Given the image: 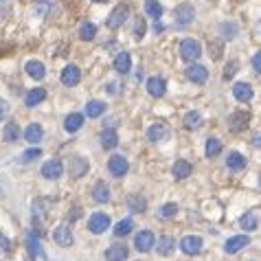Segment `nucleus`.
I'll return each instance as SVG.
<instances>
[{
  "instance_id": "e433bc0d",
  "label": "nucleus",
  "mask_w": 261,
  "mask_h": 261,
  "mask_svg": "<svg viewBox=\"0 0 261 261\" xmlns=\"http://www.w3.org/2000/svg\"><path fill=\"white\" fill-rule=\"evenodd\" d=\"M145 11H147V15H152V18H160L162 4L158 2V0H145Z\"/></svg>"
},
{
  "instance_id": "423d86ee",
  "label": "nucleus",
  "mask_w": 261,
  "mask_h": 261,
  "mask_svg": "<svg viewBox=\"0 0 261 261\" xmlns=\"http://www.w3.org/2000/svg\"><path fill=\"white\" fill-rule=\"evenodd\" d=\"M154 246H156V237H154V233H150V230H141V233L136 235L134 248L138 250V253H150Z\"/></svg>"
},
{
  "instance_id": "6ab92c4d",
  "label": "nucleus",
  "mask_w": 261,
  "mask_h": 261,
  "mask_svg": "<svg viewBox=\"0 0 261 261\" xmlns=\"http://www.w3.org/2000/svg\"><path fill=\"white\" fill-rule=\"evenodd\" d=\"M105 259L107 261H125L127 259V246L123 244H112L105 250Z\"/></svg>"
},
{
  "instance_id": "6e6552de",
  "label": "nucleus",
  "mask_w": 261,
  "mask_h": 261,
  "mask_svg": "<svg viewBox=\"0 0 261 261\" xmlns=\"http://www.w3.org/2000/svg\"><path fill=\"white\" fill-rule=\"evenodd\" d=\"M180 250L184 255H200V250H202V237H198V235H187V237H182Z\"/></svg>"
},
{
  "instance_id": "f8f14e48",
  "label": "nucleus",
  "mask_w": 261,
  "mask_h": 261,
  "mask_svg": "<svg viewBox=\"0 0 261 261\" xmlns=\"http://www.w3.org/2000/svg\"><path fill=\"white\" fill-rule=\"evenodd\" d=\"M73 230H70L68 226H57L53 230V242L57 244V246H73Z\"/></svg>"
},
{
  "instance_id": "39448f33",
  "label": "nucleus",
  "mask_w": 261,
  "mask_h": 261,
  "mask_svg": "<svg viewBox=\"0 0 261 261\" xmlns=\"http://www.w3.org/2000/svg\"><path fill=\"white\" fill-rule=\"evenodd\" d=\"M173 15H176V24H178V27H187V24L196 18V9H193V4L182 2V4H178V7H176Z\"/></svg>"
},
{
  "instance_id": "8fccbe9b",
  "label": "nucleus",
  "mask_w": 261,
  "mask_h": 261,
  "mask_svg": "<svg viewBox=\"0 0 261 261\" xmlns=\"http://www.w3.org/2000/svg\"><path fill=\"white\" fill-rule=\"evenodd\" d=\"M154 31H162V22H160V18H156V22H154Z\"/></svg>"
},
{
  "instance_id": "aec40b11",
  "label": "nucleus",
  "mask_w": 261,
  "mask_h": 261,
  "mask_svg": "<svg viewBox=\"0 0 261 261\" xmlns=\"http://www.w3.org/2000/svg\"><path fill=\"white\" fill-rule=\"evenodd\" d=\"M130 68H132V57H130V53L121 51V53L114 57V70H116V73H121V75H127V73H130Z\"/></svg>"
},
{
  "instance_id": "c03bdc74",
  "label": "nucleus",
  "mask_w": 261,
  "mask_h": 261,
  "mask_svg": "<svg viewBox=\"0 0 261 261\" xmlns=\"http://www.w3.org/2000/svg\"><path fill=\"white\" fill-rule=\"evenodd\" d=\"M237 66H239V64H237L235 59L230 61V64H226V68H224V79H230V77L237 73Z\"/></svg>"
},
{
  "instance_id": "4be33fe9",
  "label": "nucleus",
  "mask_w": 261,
  "mask_h": 261,
  "mask_svg": "<svg viewBox=\"0 0 261 261\" xmlns=\"http://www.w3.org/2000/svg\"><path fill=\"white\" fill-rule=\"evenodd\" d=\"M44 136V130L40 123H29V127L24 130V138H27V143H31V145H35V143H40Z\"/></svg>"
},
{
  "instance_id": "72a5a7b5",
  "label": "nucleus",
  "mask_w": 261,
  "mask_h": 261,
  "mask_svg": "<svg viewBox=\"0 0 261 261\" xmlns=\"http://www.w3.org/2000/svg\"><path fill=\"white\" fill-rule=\"evenodd\" d=\"M27 246H29L31 257H44V250H42V246H40V239L38 237L29 235V237H27Z\"/></svg>"
},
{
  "instance_id": "09e8293b",
  "label": "nucleus",
  "mask_w": 261,
  "mask_h": 261,
  "mask_svg": "<svg viewBox=\"0 0 261 261\" xmlns=\"http://www.w3.org/2000/svg\"><path fill=\"white\" fill-rule=\"evenodd\" d=\"M70 211H73V213H68V219H70V222H75V219L81 215V209H79V207H73Z\"/></svg>"
},
{
  "instance_id": "393cba45",
  "label": "nucleus",
  "mask_w": 261,
  "mask_h": 261,
  "mask_svg": "<svg viewBox=\"0 0 261 261\" xmlns=\"http://www.w3.org/2000/svg\"><path fill=\"white\" fill-rule=\"evenodd\" d=\"M44 99H46V90L44 88H33V90H29L27 95H24V105L35 107L38 104H42Z\"/></svg>"
},
{
  "instance_id": "2eb2a0df",
  "label": "nucleus",
  "mask_w": 261,
  "mask_h": 261,
  "mask_svg": "<svg viewBox=\"0 0 261 261\" xmlns=\"http://www.w3.org/2000/svg\"><path fill=\"white\" fill-rule=\"evenodd\" d=\"M147 138L154 141V143L167 141V138H169V127L165 125V123H154L150 130H147Z\"/></svg>"
},
{
  "instance_id": "864d4df0",
  "label": "nucleus",
  "mask_w": 261,
  "mask_h": 261,
  "mask_svg": "<svg viewBox=\"0 0 261 261\" xmlns=\"http://www.w3.org/2000/svg\"><path fill=\"white\" fill-rule=\"evenodd\" d=\"M259 184H261V178H259Z\"/></svg>"
},
{
  "instance_id": "2f4dec72",
  "label": "nucleus",
  "mask_w": 261,
  "mask_h": 261,
  "mask_svg": "<svg viewBox=\"0 0 261 261\" xmlns=\"http://www.w3.org/2000/svg\"><path fill=\"white\" fill-rule=\"evenodd\" d=\"M239 224H242V228H246V230H257V226H259L257 215H255L253 211L244 213L242 217H239Z\"/></svg>"
},
{
  "instance_id": "49530a36",
  "label": "nucleus",
  "mask_w": 261,
  "mask_h": 261,
  "mask_svg": "<svg viewBox=\"0 0 261 261\" xmlns=\"http://www.w3.org/2000/svg\"><path fill=\"white\" fill-rule=\"evenodd\" d=\"M253 68L261 75V53H255V57H253Z\"/></svg>"
},
{
  "instance_id": "20e7f679",
  "label": "nucleus",
  "mask_w": 261,
  "mask_h": 261,
  "mask_svg": "<svg viewBox=\"0 0 261 261\" xmlns=\"http://www.w3.org/2000/svg\"><path fill=\"white\" fill-rule=\"evenodd\" d=\"M110 228V217L105 213H92L90 219H88V230L95 235H101Z\"/></svg>"
},
{
  "instance_id": "ea45409f",
  "label": "nucleus",
  "mask_w": 261,
  "mask_h": 261,
  "mask_svg": "<svg viewBox=\"0 0 261 261\" xmlns=\"http://www.w3.org/2000/svg\"><path fill=\"white\" fill-rule=\"evenodd\" d=\"M145 31H147L145 20H143V18H138V20H136V24H134V38H136V40H141L143 35H145Z\"/></svg>"
},
{
  "instance_id": "58836bf2",
  "label": "nucleus",
  "mask_w": 261,
  "mask_h": 261,
  "mask_svg": "<svg viewBox=\"0 0 261 261\" xmlns=\"http://www.w3.org/2000/svg\"><path fill=\"white\" fill-rule=\"evenodd\" d=\"M178 213V207L173 202H169V204H162L160 207V217H165V219H169V217H173V215Z\"/></svg>"
},
{
  "instance_id": "f704fd0d",
  "label": "nucleus",
  "mask_w": 261,
  "mask_h": 261,
  "mask_svg": "<svg viewBox=\"0 0 261 261\" xmlns=\"http://www.w3.org/2000/svg\"><path fill=\"white\" fill-rule=\"evenodd\" d=\"M95 35H97V27H95V24H92V22H81V27H79V38L81 40L90 42Z\"/></svg>"
},
{
  "instance_id": "5701e85b",
  "label": "nucleus",
  "mask_w": 261,
  "mask_h": 261,
  "mask_svg": "<svg viewBox=\"0 0 261 261\" xmlns=\"http://www.w3.org/2000/svg\"><path fill=\"white\" fill-rule=\"evenodd\" d=\"M101 145L105 147V150H114L116 145H119V134H116L114 127H107V130L101 132Z\"/></svg>"
},
{
  "instance_id": "c9c22d12",
  "label": "nucleus",
  "mask_w": 261,
  "mask_h": 261,
  "mask_svg": "<svg viewBox=\"0 0 261 261\" xmlns=\"http://www.w3.org/2000/svg\"><path fill=\"white\" fill-rule=\"evenodd\" d=\"M132 228H134L132 219H121V222L114 226V235H116V237H125V235L132 233Z\"/></svg>"
},
{
  "instance_id": "a19ab883",
  "label": "nucleus",
  "mask_w": 261,
  "mask_h": 261,
  "mask_svg": "<svg viewBox=\"0 0 261 261\" xmlns=\"http://www.w3.org/2000/svg\"><path fill=\"white\" fill-rule=\"evenodd\" d=\"M38 156H42V150H40V147H31V150H27V152L22 154V160L24 162H31L33 158H38Z\"/></svg>"
},
{
  "instance_id": "cd10ccee",
  "label": "nucleus",
  "mask_w": 261,
  "mask_h": 261,
  "mask_svg": "<svg viewBox=\"0 0 261 261\" xmlns=\"http://www.w3.org/2000/svg\"><path fill=\"white\" fill-rule=\"evenodd\" d=\"M191 176V162L189 160H176L173 165V178L176 180H184V178Z\"/></svg>"
},
{
  "instance_id": "dca6fc26",
  "label": "nucleus",
  "mask_w": 261,
  "mask_h": 261,
  "mask_svg": "<svg viewBox=\"0 0 261 261\" xmlns=\"http://www.w3.org/2000/svg\"><path fill=\"white\" fill-rule=\"evenodd\" d=\"M92 200H95L97 204H104L110 200V187H107L104 180L95 182V187H92Z\"/></svg>"
},
{
  "instance_id": "ddd939ff",
  "label": "nucleus",
  "mask_w": 261,
  "mask_h": 261,
  "mask_svg": "<svg viewBox=\"0 0 261 261\" xmlns=\"http://www.w3.org/2000/svg\"><path fill=\"white\" fill-rule=\"evenodd\" d=\"M187 77H189V81H193V84H204V81L209 79V70L200 64H191L187 68Z\"/></svg>"
},
{
  "instance_id": "a18cd8bd",
  "label": "nucleus",
  "mask_w": 261,
  "mask_h": 261,
  "mask_svg": "<svg viewBox=\"0 0 261 261\" xmlns=\"http://www.w3.org/2000/svg\"><path fill=\"white\" fill-rule=\"evenodd\" d=\"M0 250H2V253H9V250H11V244H9V239L4 237L2 233H0Z\"/></svg>"
},
{
  "instance_id": "37998d69",
  "label": "nucleus",
  "mask_w": 261,
  "mask_h": 261,
  "mask_svg": "<svg viewBox=\"0 0 261 261\" xmlns=\"http://www.w3.org/2000/svg\"><path fill=\"white\" fill-rule=\"evenodd\" d=\"M209 51L213 53V59H219V55H222V44L211 42V40H209ZM211 53H209V55H211Z\"/></svg>"
},
{
  "instance_id": "f3484780",
  "label": "nucleus",
  "mask_w": 261,
  "mask_h": 261,
  "mask_svg": "<svg viewBox=\"0 0 261 261\" xmlns=\"http://www.w3.org/2000/svg\"><path fill=\"white\" fill-rule=\"evenodd\" d=\"M233 97L237 101H242V104H248V101L253 99V88H250V84H244V81L235 84L233 86Z\"/></svg>"
},
{
  "instance_id": "79ce46f5",
  "label": "nucleus",
  "mask_w": 261,
  "mask_h": 261,
  "mask_svg": "<svg viewBox=\"0 0 261 261\" xmlns=\"http://www.w3.org/2000/svg\"><path fill=\"white\" fill-rule=\"evenodd\" d=\"M222 31L226 33L224 38L233 40V38H235V33H237V24H235V22H224V24H222Z\"/></svg>"
},
{
  "instance_id": "a211bd4d",
  "label": "nucleus",
  "mask_w": 261,
  "mask_h": 261,
  "mask_svg": "<svg viewBox=\"0 0 261 261\" xmlns=\"http://www.w3.org/2000/svg\"><path fill=\"white\" fill-rule=\"evenodd\" d=\"M167 90V84L162 77H150L147 79V92H150L152 97H162Z\"/></svg>"
},
{
  "instance_id": "b1692460",
  "label": "nucleus",
  "mask_w": 261,
  "mask_h": 261,
  "mask_svg": "<svg viewBox=\"0 0 261 261\" xmlns=\"http://www.w3.org/2000/svg\"><path fill=\"white\" fill-rule=\"evenodd\" d=\"M158 255H162V257H169V255L176 250V239L169 237V235H162V237H158Z\"/></svg>"
},
{
  "instance_id": "3c124183",
  "label": "nucleus",
  "mask_w": 261,
  "mask_h": 261,
  "mask_svg": "<svg viewBox=\"0 0 261 261\" xmlns=\"http://www.w3.org/2000/svg\"><path fill=\"white\" fill-rule=\"evenodd\" d=\"M255 147H261V134H255Z\"/></svg>"
},
{
  "instance_id": "de8ad7c7",
  "label": "nucleus",
  "mask_w": 261,
  "mask_h": 261,
  "mask_svg": "<svg viewBox=\"0 0 261 261\" xmlns=\"http://www.w3.org/2000/svg\"><path fill=\"white\" fill-rule=\"evenodd\" d=\"M7 114H9V105H7V101L0 99V121H2Z\"/></svg>"
},
{
  "instance_id": "c85d7f7f",
  "label": "nucleus",
  "mask_w": 261,
  "mask_h": 261,
  "mask_svg": "<svg viewBox=\"0 0 261 261\" xmlns=\"http://www.w3.org/2000/svg\"><path fill=\"white\" fill-rule=\"evenodd\" d=\"M105 112V104L104 101H88L86 104V114H88V119H97V116H101Z\"/></svg>"
},
{
  "instance_id": "4c0bfd02",
  "label": "nucleus",
  "mask_w": 261,
  "mask_h": 261,
  "mask_svg": "<svg viewBox=\"0 0 261 261\" xmlns=\"http://www.w3.org/2000/svg\"><path fill=\"white\" fill-rule=\"evenodd\" d=\"M200 123H202V116H200L198 112H189V114L184 116V127H187V130H196V127H200Z\"/></svg>"
},
{
  "instance_id": "9d476101",
  "label": "nucleus",
  "mask_w": 261,
  "mask_h": 261,
  "mask_svg": "<svg viewBox=\"0 0 261 261\" xmlns=\"http://www.w3.org/2000/svg\"><path fill=\"white\" fill-rule=\"evenodd\" d=\"M248 244H250L248 235H235V237H230L228 242L224 244V250H226L228 255H235V253H239L242 248H246Z\"/></svg>"
},
{
  "instance_id": "473e14b6",
  "label": "nucleus",
  "mask_w": 261,
  "mask_h": 261,
  "mask_svg": "<svg viewBox=\"0 0 261 261\" xmlns=\"http://www.w3.org/2000/svg\"><path fill=\"white\" fill-rule=\"evenodd\" d=\"M204 152H207L209 158H215L222 154V141L219 138H209L207 141V147H204Z\"/></svg>"
},
{
  "instance_id": "f257e3e1",
  "label": "nucleus",
  "mask_w": 261,
  "mask_h": 261,
  "mask_svg": "<svg viewBox=\"0 0 261 261\" xmlns=\"http://www.w3.org/2000/svg\"><path fill=\"white\" fill-rule=\"evenodd\" d=\"M200 55H202V46H200V42H196V40L187 38L180 42V57L184 61H196Z\"/></svg>"
},
{
  "instance_id": "f03ea898",
  "label": "nucleus",
  "mask_w": 261,
  "mask_h": 261,
  "mask_svg": "<svg viewBox=\"0 0 261 261\" xmlns=\"http://www.w3.org/2000/svg\"><path fill=\"white\" fill-rule=\"evenodd\" d=\"M127 169H130V162H127V158L121 156V154H114V156L107 160V171L114 178H123L127 173Z\"/></svg>"
},
{
  "instance_id": "1a4fd4ad",
  "label": "nucleus",
  "mask_w": 261,
  "mask_h": 261,
  "mask_svg": "<svg viewBox=\"0 0 261 261\" xmlns=\"http://www.w3.org/2000/svg\"><path fill=\"white\" fill-rule=\"evenodd\" d=\"M79 81H81V70H79V66L68 64L64 70H61V84H64V86H77Z\"/></svg>"
},
{
  "instance_id": "c756f323",
  "label": "nucleus",
  "mask_w": 261,
  "mask_h": 261,
  "mask_svg": "<svg viewBox=\"0 0 261 261\" xmlns=\"http://www.w3.org/2000/svg\"><path fill=\"white\" fill-rule=\"evenodd\" d=\"M2 138L7 143H18V138H20V127H18V123H7V125L2 127Z\"/></svg>"
},
{
  "instance_id": "412c9836",
  "label": "nucleus",
  "mask_w": 261,
  "mask_h": 261,
  "mask_svg": "<svg viewBox=\"0 0 261 261\" xmlns=\"http://www.w3.org/2000/svg\"><path fill=\"white\" fill-rule=\"evenodd\" d=\"M24 70H27L29 77H33V79H38V81L44 79V75H46L44 64H42V61H38V59H29L27 66H24Z\"/></svg>"
},
{
  "instance_id": "bb28decb",
  "label": "nucleus",
  "mask_w": 261,
  "mask_h": 261,
  "mask_svg": "<svg viewBox=\"0 0 261 261\" xmlns=\"http://www.w3.org/2000/svg\"><path fill=\"white\" fill-rule=\"evenodd\" d=\"M127 207H130L132 213H143L147 209V200L141 196V193H132L130 198H127Z\"/></svg>"
},
{
  "instance_id": "7ed1b4c3",
  "label": "nucleus",
  "mask_w": 261,
  "mask_h": 261,
  "mask_svg": "<svg viewBox=\"0 0 261 261\" xmlns=\"http://www.w3.org/2000/svg\"><path fill=\"white\" fill-rule=\"evenodd\" d=\"M127 18H130V7H127V4H119V7L112 9L110 18H107V27L119 29V27H123V24L127 22Z\"/></svg>"
},
{
  "instance_id": "7c9ffc66",
  "label": "nucleus",
  "mask_w": 261,
  "mask_h": 261,
  "mask_svg": "<svg viewBox=\"0 0 261 261\" xmlns=\"http://www.w3.org/2000/svg\"><path fill=\"white\" fill-rule=\"evenodd\" d=\"M226 165H228V169H233V171H239V169L246 167V158L239 152H230L226 158Z\"/></svg>"
},
{
  "instance_id": "0eeeda50",
  "label": "nucleus",
  "mask_w": 261,
  "mask_h": 261,
  "mask_svg": "<svg viewBox=\"0 0 261 261\" xmlns=\"http://www.w3.org/2000/svg\"><path fill=\"white\" fill-rule=\"evenodd\" d=\"M64 173V165H61L59 158H53V160H46L42 165V176L46 180H57V178Z\"/></svg>"
},
{
  "instance_id": "a878e982",
  "label": "nucleus",
  "mask_w": 261,
  "mask_h": 261,
  "mask_svg": "<svg viewBox=\"0 0 261 261\" xmlns=\"http://www.w3.org/2000/svg\"><path fill=\"white\" fill-rule=\"evenodd\" d=\"M81 125H84V114H79V112H73V114H68L66 116V121H64V127H66V132H77V130H81Z\"/></svg>"
},
{
  "instance_id": "4468645a",
  "label": "nucleus",
  "mask_w": 261,
  "mask_h": 261,
  "mask_svg": "<svg viewBox=\"0 0 261 261\" xmlns=\"http://www.w3.org/2000/svg\"><path fill=\"white\" fill-rule=\"evenodd\" d=\"M68 171H70V176H73V178H81L86 171H88V160H86V158H81V156L70 158Z\"/></svg>"
},
{
  "instance_id": "9b49d317",
  "label": "nucleus",
  "mask_w": 261,
  "mask_h": 261,
  "mask_svg": "<svg viewBox=\"0 0 261 261\" xmlns=\"http://www.w3.org/2000/svg\"><path fill=\"white\" fill-rule=\"evenodd\" d=\"M248 112H233L230 114V119H228V130L230 132H242V130H246V125H248Z\"/></svg>"
},
{
  "instance_id": "603ef678",
  "label": "nucleus",
  "mask_w": 261,
  "mask_h": 261,
  "mask_svg": "<svg viewBox=\"0 0 261 261\" xmlns=\"http://www.w3.org/2000/svg\"><path fill=\"white\" fill-rule=\"evenodd\" d=\"M92 2H107V0H92Z\"/></svg>"
}]
</instances>
